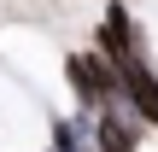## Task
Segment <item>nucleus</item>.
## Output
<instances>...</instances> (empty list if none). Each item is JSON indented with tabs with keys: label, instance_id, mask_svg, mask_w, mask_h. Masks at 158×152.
<instances>
[]
</instances>
